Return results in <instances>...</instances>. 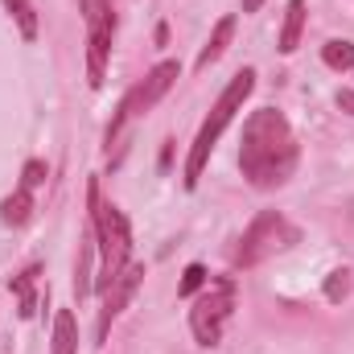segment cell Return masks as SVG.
I'll use <instances>...</instances> for the list:
<instances>
[{
    "label": "cell",
    "mask_w": 354,
    "mask_h": 354,
    "mask_svg": "<svg viewBox=\"0 0 354 354\" xmlns=\"http://www.w3.org/2000/svg\"><path fill=\"white\" fill-rule=\"evenodd\" d=\"M239 169L256 189H276L297 169V136L276 107H260L248 115L239 136Z\"/></svg>",
    "instance_id": "1"
},
{
    "label": "cell",
    "mask_w": 354,
    "mask_h": 354,
    "mask_svg": "<svg viewBox=\"0 0 354 354\" xmlns=\"http://www.w3.org/2000/svg\"><path fill=\"white\" fill-rule=\"evenodd\" d=\"M87 206H91V227H95L99 252H103V268H99V280H95V284L107 292V288L115 284V276L132 264V227H128V218H124L120 206L103 202L99 177L87 181Z\"/></svg>",
    "instance_id": "2"
},
{
    "label": "cell",
    "mask_w": 354,
    "mask_h": 354,
    "mask_svg": "<svg viewBox=\"0 0 354 354\" xmlns=\"http://www.w3.org/2000/svg\"><path fill=\"white\" fill-rule=\"evenodd\" d=\"M256 91V71L252 66H243L231 83H227V91L218 95V103L210 107V115H206V124L198 128V136H194V149H189V161H185V177H181V185L185 189H194L198 185V177H202V169H206V161H210V153H214V145H218V136L227 132V124L235 120V111L243 107V99Z\"/></svg>",
    "instance_id": "3"
},
{
    "label": "cell",
    "mask_w": 354,
    "mask_h": 354,
    "mask_svg": "<svg viewBox=\"0 0 354 354\" xmlns=\"http://www.w3.org/2000/svg\"><path fill=\"white\" fill-rule=\"evenodd\" d=\"M297 239H301V231H297L284 214L264 210V214H256V223L243 231V239H239V248H235V268L264 264L268 256H276V252L292 248Z\"/></svg>",
    "instance_id": "4"
},
{
    "label": "cell",
    "mask_w": 354,
    "mask_h": 354,
    "mask_svg": "<svg viewBox=\"0 0 354 354\" xmlns=\"http://www.w3.org/2000/svg\"><path fill=\"white\" fill-rule=\"evenodd\" d=\"M177 79H181V62H174V58L157 62V66H153L136 87L120 99V111H115V120L107 124V145H111V140H120V132H124V124H128V120H136V115H145L149 107H157V103L169 95V87H174Z\"/></svg>",
    "instance_id": "5"
},
{
    "label": "cell",
    "mask_w": 354,
    "mask_h": 354,
    "mask_svg": "<svg viewBox=\"0 0 354 354\" xmlns=\"http://www.w3.org/2000/svg\"><path fill=\"white\" fill-rule=\"evenodd\" d=\"M231 313H235V280L223 276V280H214V284L194 301V309H189V330H194L198 346H218V342H223V330H227V322H231Z\"/></svg>",
    "instance_id": "6"
},
{
    "label": "cell",
    "mask_w": 354,
    "mask_h": 354,
    "mask_svg": "<svg viewBox=\"0 0 354 354\" xmlns=\"http://www.w3.org/2000/svg\"><path fill=\"white\" fill-rule=\"evenodd\" d=\"M140 280H145V268H140V264H128L120 276H115V284L107 288V301H103V309H99V330H95V342H107V326L124 313V305L132 301V292L140 288Z\"/></svg>",
    "instance_id": "7"
},
{
    "label": "cell",
    "mask_w": 354,
    "mask_h": 354,
    "mask_svg": "<svg viewBox=\"0 0 354 354\" xmlns=\"http://www.w3.org/2000/svg\"><path fill=\"white\" fill-rule=\"evenodd\" d=\"M111 33H115V29H87V83H91V87H103Z\"/></svg>",
    "instance_id": "8"
},
{
    "label": "cell",
    "mask_w": 354,
    "mask_h": 354,
    "mask_svg": "<svg viewBox=\"0 0 354 354\" xmlns=\"http://www.w3.org/2000/svg\"><path fill=\"white\" fill-rule=\"evenodd\" d=\"M231 37H235V17H223L218 25H214V33H210V41L202 46V54H198V62H194V71L202 75V71H210L223 54H227V46H231Z\"/></svg>",
    "instance_id": "9"
},
{
    "label": "cell",
    "mask_w": 354,
    "mask_h": 354,
    "mask_svg": "<svg viewBox=\"0 0 354 354\" xmlns=\"http://www.w3.org/2000/svg\"><path fill=\"white\" fill-rule=\"evenodd\" d=\"M301 29H305V0H288L284 4V25H280V54H292L301 46Z\"/></svg>",
    "instance_id": "10"
},
{
    "label": "cell",
    "mask_w": 354,
    "mask_h": 354,
    "mask_svg": "<svg viewBox=\"0 0 354 354\" xmlns=\"http://www.w3.org/2000/svg\"><path fill=\"white\" fill-rule=\"evenodd\" d=\"M95 248H99V239H95V227H91L87 235H83V243H79V264H75V297L83 301L91 288V260H95Z\"/></svg>",
    "instance_id": "11"
},
{
    "label": "cell",
    "mask_w": 354,
    "mask_h": 354,
    "mask_svg": "<svg viewBox=\"0 0 354 354\" xmlns=\"http://www.w3.org/2000/svg\"><path fill=\"white\" fill-rule=\"evenodd\" d=\"M37 276H41V268L33 264L29 272H21V276H12V284H8V288L17 292V305H21L17 313H21L25 322H29V317L37 313V292H33V284H37Z\"/></svg>",
    "instance_id": "12"
},
{
    "label": "cell",
    "mask_w": 354,
    "mask_h": 354,
    "mask_svg": "<svg viewBox=\"0 0 354 354\" xmlns=\"http://www.w3.org/2000/svg\"><path fill=\"white\" fill-rule=\"evenodd\" d=\"M0 218L8 223V227H25L29 218H33V194L21 185L17 194H8L4 202H0Z\"/></svg>",
    "instance_id": "13"
},
{
    "label": "cell",
    "mask_w": 354,
    "mask_h": 354,
    "mask_svg": "<svg viewBox=\"0 0 354 354\" xmlns=\"http://www.w3.org/2000/svg\"><path fill=\"white\" fill-rule=\"evenodd\" d=\"M79 351V322L71 309H58L54 317V351L50 354H75Z\"/></svg>",
    "instance_id": "14"
},
{
    "label": "cell",
    "mask_w": 354,
    "mask_h": 354,
    "mask_svg": "<svg viewBox=\"0 0 354 354\" xmlns=\"http://www.w3.org/2000/svg\"><path fill=\"white\" fill-rule=\"evenodd\" d=\"M4 8L12 12L21 37H25V41H37V8H33L29 0H4Z\"/></svg>",
    "instance_id": "15"
},
{
    "label": "cell",
    "mask_w": 354,
    "mask_h": 354,
    "mask_svg": "<svg viewBox=\"0 0 354 354\" xmlns=\"http://www.w3.org/2000/svg\"><path fill=\"white\" fill-rule=\"evenodd\" d=\"M87 29H115V0H79Z\"/></svg>",
    "instance_id": "16"
},
{
    "label": "cell",
    "mask_w": 354,
    "mask_h": 354,
    "mask_svg": "<svg viewBox=\"0 0 354 354\" xmlns=\"http://www.w3.org/2000/svg\"><path fill=\"white\" fill-rule=\"evenodd\" d=\"M322 62H326L330 71L346 75V71L354 66V46L351 41H326V46H322Z\"/></svg>",
    "instance_id": "17"
},
{
    "label": "cell",
    "mask_w": 354,
    "mask_h": 354,
    "mask_svg": "<svg viewBox=\"0 0 354 354\" xmlns=\"http://www.w3.org/2000/svg\"><path fill=\"white\" fill-rule=\"evenodd\" d=\"M346 297H351V272L338 268V272L326 276V301H330V305H342Z\"/></svg>",
    "instance_id": "18"
},
{
    "label": "cell",
    "mask_w": 354,
    "mask_h": 354,
    "mask_svg": "<svg viewBox=\"0 0 354 354\" xmlns=\"http://www.w3.org/2000/svg\"><path fill=\"white\" fill-rule=\"evenodd\" d=\"M206 280H210V276H206V268H202V264H189L185 272H181V284H177V297H194V292H198V288H202Z\"/></svg>",
    "instance_id": "19"
},
{
    "label": "cell",
    "mask_w": 354,
    "mask_h": 354,
    "mask_svg": "<svg viewBox=\"0 0 354 354\" xmlns=\"http://www.w3.org/2000/svg\"><path fill=\"white\" fill-rule=\"evenodd\" d=\"M41 181H46V161H29L25 174H21V185L33 189V185H41Z\"/></svg>",
    "instance_id": "20"
},
{
    "label": "cell",
    "mask_w": 354,
    "mask_h": 354,
    "mask_svg": "<svg viewBox=\"0 0 354 354\" xmlns=\"http://www.w3.org/2000/svg\"><path fill=\"white\" fill-rule=\"evenodd\" d=\"M338 107L354 115V91H351V87H342V91H338Z\"/></svg>",
    "instance_id": "21"
},
{
    "label": "cell",
    "mask_w": 354,
    "mask_h": 354,
    "mask_svg": "<svg viewBox=\"0 0 354 354\" xmlns=\"http://www.w3.org/2000/svg\"><path fill=\"white\" fill-rule=\"evenodd\" d=\"M153 41H157V46H169V25H165V21L157 25V33H153Z\"/></svg>",
    "instance_id": "22"
},
{
    "label": "cell",
    "mask_w": 354,
    "mask_h": 354,
    "mask_svg": "<svg viewBox=\"0 0 354 354\" xmlns=\"http://www.w3.org/2000/svg\"><path fill=\"white\" fill-rule=\"evenodd\" d=\"M169 161H174V145H165V149H161V169H169Z\"/></svg>",
    "instance_id": "23"
}]
</instances>
